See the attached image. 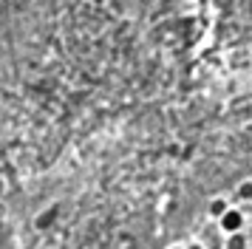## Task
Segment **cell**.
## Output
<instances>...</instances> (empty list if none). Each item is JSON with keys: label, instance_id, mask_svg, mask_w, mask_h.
Masks as SVG:
<instances>
[{"label": "cell", "instance_id": "cell-1", "mask_svg": "<svg viewBox=\"0 0 252 249\" xmlns=\"http://www.w3.org/2000/svg\"><path fill=\"white\" fill-rule=\"evenodd\" d=\"M241 226H244V215H241L238 210H229V213L221 218V229H224L227 235H238Z\"/></svg>", "mask_w": 252, "mask_h": 249}, {"label": "cell", "instance_id": "cell-4", "mask_svg": "<svg viewBox=\"0 0 252 249\" xmlns=\"http://www.w3.org/2000/svg\"><path fill=\"white\" fill-rule=\"evenodd\" d=\"M238 195H241V198H252V184H241Z\"/></svg>", "mask_w": 252, "mask_h": 249}, {"label": "cell", "instance_id": "cell-6", "mask_svg": "<svg viewBox=\"0 0 252 249\" xmlns=\"http://www.w3.org/2000/svg\"><path fill=\"white\" fill-rule=\"evenodd\" d=\"M173 249H179V247H173Z\"/></svg>", "mask_w": 252, "mask_h": 249}, {"label": "cell", "instance_id": "cell-2", "mask_svg": "<svg viewBox=\"0 0 252 249\" xmlns=\"http://www.w3.org/2000/svg\"><path fill=\"white\" fill-rule=\"evenodd\" d=\"M229 210H232V207H229L224 198H213V201H210V215H213V218H218V221H221Z\"/></svg>", "mask_w": 252, "mask_h": 249}, {"label": "cell", "instance_id": "cell-3", "mask_svg": "<svg viewBox=\"0 0 252 249\" xmlns=\"http://www.w3.org/2000/svg\"><path fill=\"white\" fill-rule=\"evenodd\" d=\"M224 249H247V238H244V232H238V235H227Z\"/></svg>", "mask_w": 252, "mask_h": 249}, {"label": "cell", "instance_id": "cell-5", "mask_svg": "<svg viewBox=\"0 0 252 249\" xmlns=\"http://www.w3.org/2000/svg\"><path fill=\"white\" fill-rule=\"evenodd\" d=\"M187 249H204V247H201V244H190Z\"/></svg>", "mask_w": 252, "mask_h": 249}]
</instances>
